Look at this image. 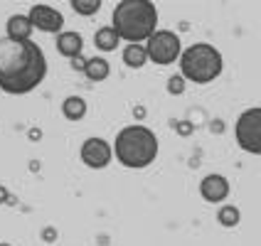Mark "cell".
Here are the masks:
<instances>
[{
  "label": "cell",
  "mask_w": 261,
  "mask_h": 246,
  "mask_svg": "<svg viewBox=\"0 0 261 246\" xmlns=\"http://www.w3.org/2000/svg\"><path fill=\"white\" fill-rule=\"evenodd\" d=\"M47 76V57L32 40L15 42L0 37V91L22 96L40 87Z\"/></svg>",
  "instance_id": "1"
},
{
  "label": "cell",
  "mask_w": 261,
  "mask_h": 246,
  "mask_svg": "<svg viewBox=\"0 0 261 246\" xmlns=\"http://www.w3.org/2000/svg\"><path fill=\"white\" fill-rule=\"evenodd\" d=\"M111 28L121 40L141 44L158 30V8L150 0H121L111 15Z\"/></svg>",
  "instance_id": "2"
},
{
  "label": "cell",
  "mask_w": 261,
  "mask_h": 246,
  "mask_svg": "<svg viewBox=\"0 0 261 246\" xmlns=\"http://www.w3.org/2000/svg\"><path fill=\"white\" fill-rule=\"evenodd\" d=\"M158 135L143 123H130L118 130L114 141V158L130 170H143L158 158Z\"/></svg>",
  "instance_id": "3"
},
{
  "label": "cell",
  "mask_w": 261,
  "mask_h": 246,
  "mask_svg": "<svg viewBox=\"0 0 261 246\" xmlns=\"http://www.w3.org/2000/svg\"><path fill=\"white\" fill-rule=\"evenodd\" d=\"M180 76L192 84H210L224 72V57L215 44L195 42L180 54Z\"/></svg>",
  "instance_id": "4"
},
{
  "label": "cell",
  "mask_w": 261,
  "mask_h": 246,
  "mask_svg": "<svg viewBox=\"0 0 261 246\" xmlns=\"http://www.w3.org/2000/svg\"><path fill=\"white\" fill-rule=\"evenodd\" d=\"M145 54H148V62L168 67V64H173V62L180 59L182 42H180V37L175 35L173 30H155L145 40Z\"/></svg>",
  "instance_id": "5"
},
{
  "label": "cell",
  "mask_w": 261,
  "mask_h": 246,
  "mask_svg": "<svg viewBox=\"0 0 261 246\" xmlns=\"http://www.w3.org/2000/svg\"><path fill=\"white\" fill-rule=\"evenodd\" d=\"M234 135L242 150H247L251 155H261V106L247 108L237 118Z\"/></svg>",
  "instance_id": "6"
},
{
  "label": "cell",
  "mask_w": 261,
  "mask_h": 246,
  "mask_svg": "<svg viewBox=\"0 0 261 246\" xmlns=\"http://www.w3.org/2000/svg\"><path fill=\"white\" fill-rule=\"evenodd\" d=\"M79 158H82V162H84L87 168H91V170H103V168H109L111 160H114V148L106 143L103 138L94 135V138H87V141L82 143Z\"/></svg>",
  "instance_id": "7"
},
{
  "label": "cell",
  "mask_w": 261,
  "mask_h": 246,
  "mask_svg": "<svg viewBox=\"0 0 261 246\" xmlns=\"http://www.w3.org/2000/svg\"><path fill=\"white\" fill-rule=\"evenodd\" d=\"M30 25L40 32H47V35H59L62 28H64V15L59 13L57 8L52 5H44V3H37L30 8Z\"/></svg>",
  "instance_id": "8"
},
{
  "label": "cell",
  "mask_w": 261,
  "mask_h": 246,
  "mask_svg": "<svg viewBox=\"0 0 261 246\" xmlns=\"http://www.w3.org/2000/svg\"><path fill=\"white\" fill-rule=\"evenodd\" d=\"M229 192H232L229 180L219 173L204 175L202 182H200V195H202L204 202H210V204H222L229 197Z\"/></svg>",
  "instance_id": "9"
},
{
  "label": "cell",
  "mask_w": 261,
  "mask_h": 246,
  "mask_svg": "<svg viewBox=\"0 0 261 246\" xmlns=\"http://www.w3.org/2000/svg\"><path fill=\"white\" fill-rule=\"evenodd\" d=\"M32 25H30V17L22 13H15L8 17L5 22V37L8 40H15V42H25V40H32Z\"/></svg>",
  "instance_id": "10"
},
{
  "label": "cell",
  "mask_w": 261,
  "mask_h": 246,
  "mask_svg": "<svg viewBox=\"0 0 261 246\" xmlns=\"http://www.w3.org/2000/svg\"><path fill=\"white\" fill-rule=\"evenodd\" d=\"M82 49H84V37L74 30H67V32H59L57 35V52L67 59H76L82 57Z\"/></svg>",
  "instance_id": "11"
},
{
  "label": "cell",
  "mask_w": 261,
  "mask_h": 246,
  "mask_svg": "<svg viewBox=\"0 0 261 246\" xmlns=\"http://www.w3.org/2000/svg\"><path fill=\"white\" fill-rule=\"evenodd\" d=\"M121 42V37H118V32L111 25H103V28L96 30V35H94V44H96V49L99 52H114Z\"/></svg>",
  "instance_id": "12"
},
{
  "label": "cell",
  "mask_w": 261,
  "mask_h": 246,
  "mask_svg": "<svg viewBox=\"0 0 261 246\" xmlns=\"http://www.w3.org/2000/svg\"><path fill=\"white\" fill-rule=\"evenodd\" d=\"M84 74H87V79H91V81H103L111 74V64L103 57H91L84 64Z\"/></svg>",
  "instance_id": "13"
},
{
  "label": "cell",
  "mask_w": 261,
  "mask_h": 246,
  "mask_svg": "<svg viewBox=\"0 0 261 246\" xmlns=\"http://www.w3.org/2000/svg\"><path fill=\"white\" fill-rule=\"evenodd\" d=\"M62 114H64L67 121H82L87 116V101L82 96H69L62 103Z\"/></svg>",
  "instance_id": "14"
},
{
  "label": "cell",
  "mask_w": 261,
  "mask_h": 246,
  "mask_svg": "<svg viewBox=\"0 0 261 246\" xmlns=\"http://www.w3.org/2000/svg\"><path fill=\"white\" fill-rule=\"evenodd\" d=\"M145 62H148L145 44H126V49H123V64H126V67H130V69H141Z\"/></svg>",
  "instance_id": "15"
},
{
  "label": "cell",
  "mask_w": 261,
  "mask_h": 246,
  "mask_svg": "<svg viewBox=\"0 0 261 246\" xmlns=\"http://www.w3.org/2000/svg\"><path fill=\"white\" fill-rule=\"evenodd\" d=\"M239 219H242V212H239V207H234V204H222L217 212V222L222 227H227V229H232L239 224Z\"/></svg>",
  "instance_id": "16"
},
{
  "label": "cell",
  "mask_w": 261,
  "mask_h": 246,
  "mask_svg": "<svg viewBox=\"0 0 261 246\" xmlns=\"http://www.w3.org/2000/svg\"><path fill=\"white\" fill-rule=\"evenodd\" d=\"M72 10L82 17H91L101 10V0H72Z\"/></svg>",
  "instance_id": "17"
},
{
  "label": "cell",
  "mask_w": 261,
  "mask_h": 246,
  "mask_svg": "<svg viewBox=\"0 0 261 246\" xmlns=\"http://www.w3.org/2000/svg\"><path fill=\"white\" fill-rule=\"evenodd\" d=\"M168 91H170L173 96L182 94V91H185V79H182L180 74H173V76L168 79Z\"/></svg>",
  "instance_id": "18"
},
{
  "label": "cell",
  "mask_w": 261,
  "mask_h": 246,
  "mask_svg": "<svg viewBox=\"0 0 261 246\" xmlns=\"http://www.w3.org/2000/svg\"><path fill=\"white\" fill-rule=\"evenodd\" d=\"M84 64H87V59H82V57H76L72 62V67L74 69H79V72H84Z\"/></svg>",
  "instance_id": "19"
},
{
  "label": "cell",
  "mask_w": 261,
  "mask_h": 246,
  "mask_svg": "<svg viewBox=\"0 0 261 246\" xmlns=\"http://www.w3.org/2000/svg\"><path fill=\"white\" fill-rule=\"evenodd\" d=\"M0 202H5V189L0 187Z\"/></svg>",
  "instance_id": "20"
},
{
  "label": "cell",
  "mask_w": 261,
  "mask_h": 246,
  "mask_svg": "<svg viewBox=\"0 0 261 246\" xmlns=\"http://www.w3.org/2000/svg\"><path fill=\"white\" fill-rule=\"evenodd\" d=\"M0 246H13V244H5V241H0Z\"/></svg>",
  "instance_id": "21"
}]
</instances>
